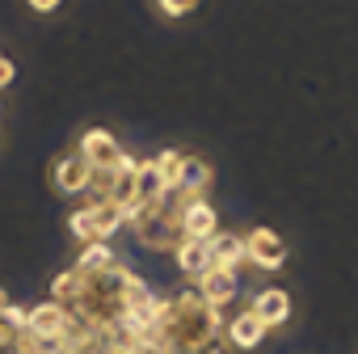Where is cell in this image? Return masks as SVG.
<instances>
[{"instance_id":"obj_1","label":"cell","mask_w":358,"mask_h":354,"mask_svg":"<svg viewBox=\"0 0 358 354\" xmlns=\"http://www.w3.org/2000/svg\"><path fill=\"white\" fill-rule=\"evenodd\" d=\"M245 257H249L253 270H282L291 249L274 228H249L245 232Z\"/></svg>"},{"instance_id":"obj_2","label":"cell","mask_w":358,"mask_h":354,"mask_svg":"<svg viewBox=\"0 0 358 354\" xmlns=\"http://www.w3.org/2000/svg\"><path fill=\"white\" fill-rule=\"evenodd\" d=\"M76 156H80L89 169H114V164H122V160H127V148H122L110 131L93 127V131H85V135H80Z\"/></svg>"},{"instance_id":"obj_3","label":"cell","mask_w":358,"mask_h":354,"mask_svg":"<svg viewBox=\"0 0 358 354\" xmlns=\"http://www.w3.org/2000/svg\"><path fill=\"white\" fill-rule=\"evenodd\" d=\"M190 287H194L211 308H224V312H228V308L236 304V295H241V274H236V270H224V266H211V270H203Z\"/></svg>"},{"instance_id":"obj_4","label":"cell","mask_w":358,"mask_h":354,"mask_svg":"<svg viewBox=\"0 0 358 354\" xmlns=\"http://www.w3.org/2000/svg\"><path fill=\"white\" fill-rule=\"evenodd\" d=\"M68 320H72V316H68V308H59L55 299H43V304L26 308V329H30V333H38L47 346H51V341H59V333L68 329Z\"/></svg>"},{"instance_id":"obj_5","label":"cell","mask_w":358,"mask_h":354,"mask_svg":"<svg viewBox=\"0 0 358 354\" xmlns=\"http://www.w3.org/2000/svg\"><path fill=\"white\" fill-rule=\"evenodd\" d=\"M249 312H253L266 329H282V325L291 320V295H287L282 287H262V291L253 295Z\"/></svg>"},{"instance_id":"obj_6","label":"cell","mask_w":358,"mask_h":354,"mask_svg":"<svg viewBox=\"0 0 358 354\" xmlns=\"http://www.w3.org/2000/svg\"><path fill=\"white\" fill-rule=\"evenodd\" d=\"M266 325L249 312V308H241V312H232L228 316V325H224V337H228V350H257L262 341H266Z\"/></svg>"},{"instance_id":"obj_7","label":"cell","mask_w":358,"mask_h":354,"mask_svg":"<svg viewBox=\"0 0 358 354\" xmlns=\"http://www.w3.org/2000/svg\"><path fill=\"white\" fill-rule=\"evenodd\" d=\"M207 249H211V266H224V270H236V274L253 270L249 257H245V236H241V232H224V228H220V232L207 241Z\"/></svg>"},{"instance_id":"obj_8","label":"cell","mask_w":358,"mask_h":354,"mask_svg":"<svg viewBox=\"0 0 358 354\" xmlns=\"http://www.w3.org/2000/svg\"><path fill=\"white\" fill-rule=\"evenodd\" d=\"M89 164L72 152V156H64L59 164H55V190L59 194H68V199H85V190H89Z\"/></svg>"},{"instance_id":"obj_9","label":"cell","mask_w":358,"mask_h":354,"mask_svg":"<svg viewBox=\"0 0 358 354\" xmlns=\"http://www.w3.org/2000/svg\"><path fill=\"white\" fill-rule=\"evenodd\" d=\"M182 232H186L190 241H211V236L220 232V211H215L207 199H194V203L186 207V215H182Z\"/></svg>"},{"instance_id":"obj_10","label":"cell","mask_w":358,"mask_h":354,"mask_svg":"<svg viewBox=\"0 0 358 354\" xmlns=\"http://www.w3.org/2000/svg\"><path fill=\"white\" fill-rule=\"evenodd\" d=\"M169 257L177 262V270H182L190 283H194L203 270H211V249H207V241H190V236H186L182 245H177V249L169 253Z\"/></svg>"},{"instance_id":"obj_11","label":"cell","mask_w":358,"mask_h":354,"mask_svg":"<svg viewBox=\"0 0 358 354\" xmlns=\"http://www.w3.org/2000/svg\"><path fill=\"white\" fill-rule=\"evenodd\" d=\"M89 215H93V236H97V241H110V236H118V232L131 224V211H127L122 203H101V207H89Z\"/></svg>"},{"instance_id":"obj_12","label":"cell","mask_w":358,"mask_h":354,"mask_svg":"<svg viewBox=\"0 0 358 354\" xmlns=\"http://www.w3.org/2000/svg\"><path fill=\"white\" fill-rule=\"evenodd\" d=\"M207 186H211V164L186 152V160H182V182H177V190L190 194V199H207Z\"/></svg>"},{"instance_id":"obj_13","label":"cell","mask_w":358,"mask_h":354,"mask_svg":"<svg viewBox=\"0 0 358 354\" xmlns=\"http://www.w3.org/2000/svg\"><path fill=\"white\" fill-rule=\"evenodd\" d=\"M110 266H118V253L110 249V241H93V245H85L80 257H76V270H80V274H106Z\"/></svg>"},{"instance_id":"obj_14","label":"cell","mask_w":358,"mask_h":354,"mask_svg":"<svg viewBox=\"0 0 358 354\" xmlns=\"http://www.w3.org/2000/svg\"><path fill=\"white\" fill-rule=\"evenodd\" d=\"M152 160H156V173H160V186H164V190H177V182H182V160H186V152L169 148V152H160V156H152Z\"/></svg>"},{"instance_id":"obj_15","label":"cell","mask_w":358,"mask_h":354,"mask_svg":"<svg viewBox=\"0 0 358 354\" xmlns=\"http://www.w3.org/2000/svg\"><path fill=\"white\" fill-rule=\"evenodd\" d=\"M68 228H72V236L76 241H85V245H93L97 236H93V215H89V207H76L72 215H68Z\"/></svg>"},{"instance_id":"obj_16","label":"cell","mask_w":358,"mask_h":354,"mask_svg":"<svg viewBox=\"0 0 358 354\" xmlns=\"http://www.w3.org/2000/svg\"><path fill=\"white\" fill-rule=\"evenodd\" d=\"M194 9H199V0H160V13H169V17H186Z\"/></svg>"},{"instance_id":"obj_17","label":"cell","mask_w":358,"mask_h":354,"mask_svg":"<svg viewBox=\"0 0 358 354\" xmlns=\"http://www.w3.org/2000/svg\"><path fill=\"white\" fill-rule=\"evenodd\" d=\"M190 354H228V337H211V341H203V346H194Z\"/></svg>"},{"instance_id":"obj_18","label":"cell","mask_w":358,"mask_h":354,"mask_svg":"<svg viewBox=\"0 0 358 354\" xmlns=\"http://www.w3.org/2000/svg\"><path fill=\"white\" fill-rule=\"evenodd\" d=\"M30 9H38V13H51V9H59V0H26Z\"/></svg>"},{"instance_id":"obj_19","label":"cell","mask_w":358,"mask_h":354,"mask_svg":"<svg viewBox=\"0 0 358 354\" xmlns=\"http://www.w3.org/2000/svg\"><path fill=\"white\" fill-rule=\"evenodd\" d=\"M127 354H160V350H156V346H148V341H139V346H135V350H127Z\"/></svg>"}]
</instances>
